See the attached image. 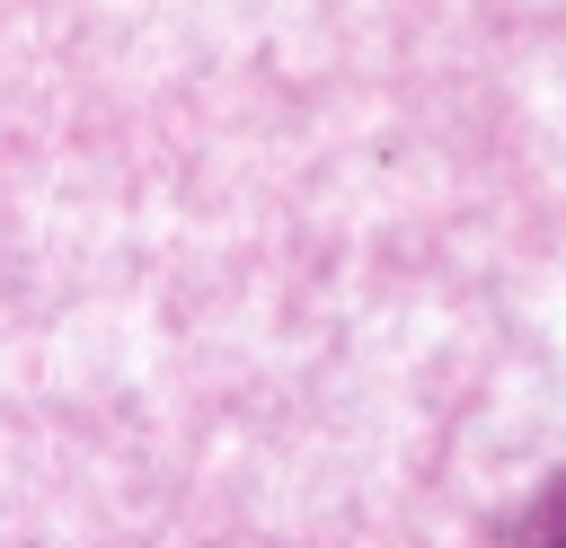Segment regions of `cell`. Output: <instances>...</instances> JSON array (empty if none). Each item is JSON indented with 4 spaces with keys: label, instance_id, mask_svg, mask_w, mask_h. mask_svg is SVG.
I'll return each mask as SVG.
<instances>
[{
    "label": "cell",
    "instance_id": "6da1fadb",
    "mask_svg": "<svg viewBox=\"0 0 566 548\" xmlns=\"http://www.w3.org/2000/svg\"><path fill=\"white\" fill-rule=\"evenodd\" d=\"M539 548H566V513H557V521H548V530H539Z\"/></svg>",
    "mask_w": 566,
    "mask_h": 548
}]
</instances>
